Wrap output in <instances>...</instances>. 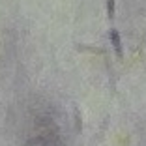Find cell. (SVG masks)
<instances>
[{"instance_id": "cell-1", "label": "cell", "mask_w": 146, "mask_h": 146, "mask_svg": "<svg viewBox=\"0 0 146 146\" xmlns=\"http://www.w3.org/2000/svg\"><path fill=\"white\" fill-rule=\"evenodd\" d=\"M109 38H111V43L114 47V52L118 56V60H124V47H122V38H120V32L116 28H111L109 30Z\"/></svg>"}, {"instance_id": "cell-2", "label": "cell", "mask_w": 146, "mask_h": 146, "mask_svg": "<svg viewBox=\"0 0 146 146\" xmlns=\"http://www.w3.org/2000/svg\"><path fill=\"white\" fill-rule=\"evenodd\" d=\"M73 116H75V129H77V133H82V114L77 105L73 107Z\"/></svg>"}, {"instance_id": "cell-3", "label": "cell", "mask_w": 146, "mask_h": 146, "mask_svg": "<svg viewBox=\"0 0 146 146\" xmlns=\"http://www.w3.org/2000/svg\"><path fill=\"white\" fill-rule=\"evenodd\" d=\"M114 11H116V0H107V17L109 21H114Z\"/></svg>"}]
</instances>
